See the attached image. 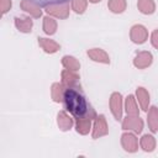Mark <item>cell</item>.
Instances as JSON below:
<instances>
[{"mask_svg":"<svg viewBox=\"0 0 158 158\" xmlns=\"http://www.w3.org/2000/svg\"><path fill=\"white\" fill-rule=\"evenodd\" d=\"M109 7L114 12H122L126 7V2H125V0H110Z\"/></svg>","mask_w":158,"mask_h":158,"instance_id":"obj_20","label":"cell"},{"mask_svg":"<svg viewBox=\"0 0 158 158\" xmlns=\"http://www.w3.org/2000/svg\"><path fill=\"white\" fill-rule=\"evenodd\" d=\"M58 125H59L60 130L65 131V130H69L72 127L73 122H72V118L64 111H62V112L58 114Z\"/></svg>","mask_w":158,"mask_h":158,"instance_id":"obj_12","label":"cell"},{"mask_svg":"<svg viewBox=\"0 0 158 158\" xmlns=\"http://www.w3.org/2000/svg\"><path fill=\"white\" fill-rule=\"evenodd\" d=\"M11 6V1L10 0H1V11L2 14H5Z\"/></svg>","mask_w":158,"mask_h":158,"instance_id":"obj_26","label":"cell"},{"mask_svg":"<svg viewBox=\"0 0 158 158\" xmlns=\"http://www.w3.org/2000/svg\"><path fill=\"white\" fill-rule=\"evenodd\" d=\"M43 28H44V32L48 33V35L54 33L56 32V22H54V20H52L49 17H44Z\"/></svg>","mask_w":158,"mask_h":158,"instance_id":"obj_22","label":"cell"},{"mask_svg":"<svg viewBox=\"0 0 158 158\" xmlns=\"http://www.w3.org/2000/svg\"><path fill=\"white\" fill-rule=\"evenodd\" d=\"M123 130H133L135 132H141L143 122L139 117H127L122 123Z\"/></svg>","mask_w":158,"mask_h":158,"instance_id":"obj_2","label":"cell"},{"mask_svg":"<svg viewBox=\"0 0 158 158\" xmlns=\"http://www.w3.org/2000/svg\"><path fill=\"white\" fill-rule=\"evenodd\" d=\"M121 142H122V146H123V148L126 151H128V152L137 151V139H136V137L133 135H131V133L122 135Z\"/></svg>","mask_w":158,"mask_h":158,"instance_id":"obj_6","label":"cell"},{"mask_svg":"<svg viewBox=\"0 0 158 158\" xmlns=\"http://www.w3.org/2000/svg\"><path fill=\"white\" fill-rule=\"evenodd\" d=\"M152 63V56L148 52H141L135 58V65L138 68H146Z\"/></svg>","mask_w":158,"mask_h":158,"instance_id":"obj_7","label":"cell"},{"mask_svg":"<svg viewBox=\"0 0 158 158\" xmlns=\"http://www.w3.org/2000/svg\"><path fill=\"white\" fill-rule=\"evenodd\" d=\"M131 38L133 42L136 43H143L147 38V31L143 26L141 25H136L132 27V31H131Z\"/></svg>","mask_w":158,"mask_h":158,"instance_id":"obj_3","label":"cell"},{"mask_svg":"<svg viewBox=\"0 0 158 158\" xmlns=\"http://www.w3.org/2000/svg\"><path fill=\"white\" fill-rule=\"evenodd\" d=\"M63 65L65 67V68H68V69H70V70H77V69H79V63L77 62V59L75 58H73V57H68V56H65V57H63Z\"/></svg>","mask_w":158,"mask_h":158,"instance_id":"obj_21","label":"cell"},{"mask_svg":"<svg viewBox=\"0 0 158 158\" xmlns=\"http://www.w3.org/2000/svg\"><path fill=\"white\" fill-rule=\"evenodd\" d=\"M37 5L41 6H52V5H60V4H67L68 0H33Z\"/></svg>","mask_w":158,"mask_h":158,"instance_id":"obj_24","label":"cell"},{"mask_svg":"<svg viewBox=\"0 0 158 158\" xmlns=\"http://www.w3.org/2000/svg\"><path fill=\"white\" fill-rule=\"evenodd\" d=\"M21 5H22V9H23L25 11L31 12L35 17H38V16L41 15V10L38 9L40 5H37L33 0H23Z\"/></svg>","mask_w":158,"mask_h":158,"instance_id":"obj_8","label":"cell"},{"mask_svg":"<svg viewBox=\"0 0 158 158\" xmlns=\"http://www.w3.org/2000/svg\"><path fill=\"white\" fill-rule=\"evenodd\" d=\"M152 43L156 48H158V31H154L152 33Z\"/></svg>","mask_w":158,"mask_h":158,"instance_id":"obj_27","label":"cell"},{"mask_svg":"<svg viewBox=\"0 0 158 158\" xmlns=\"http://www.w3.org/2000/svg\"><path fill=\"white\" fill-rule=\"evenodd\" d=\"M138 9L143 14H152L154 11V2L152 0H139Z\"/></svg>","mask_w":158,"mask_h":158,"instance_id":"obj_16","label":"cell"},{"mask_svg":"<svg viewBox=\"0 0 158 158\" xmlns=\"http://www.w3.org/2000/svg\"><path fill=\"white\" fill-rule=\"evenodd\" d=\"M90 128V118L89 117H80L77 118V131L85 135L89 132Z\"/></svg>","mask_w":158,"mask_h":158,"instance_id":"obj_13","label":"cell"},{"mask_svg":"<svg viewBox=\"0 0 158 158\" xmlns=\"http://www.w3.org/2000/svg\"><path fill=\"white\" fill-rule=\"evenodd\" d=\"M107 133V126H106V122H105V118L102 115H100L99 117H96V121H95V125H94V133H93V137L94 138H98L102 135H106Z\"/></svg>","mask_w":158,"mask_h":158,"instance_id":"obj_4","label":"cell"},{"mask_svg":"<svg viewBox=\"0 0 158 158\" xmlns=\"http://www.w3.org/2000/svg\"><path fill=\"white\" fill-rule=\"evenodd\" d=\"M62 94H64L63 86L59 85V84H54L53 88H52V96H53V100H54V101H60V100H63Z\"/></svg>","mask_w":158,"mask_h":158,"instance_id":"obj_23","label":"cell"},{"mask_svg":"<svg viewBox=\"0 0 158 158\" xmlns=\"http://www.w3.org/2000/svg\"><path fill=\"white\" fill-rule=\"evenodd\" d=\"M110 106H111V111L114 114V116L116 117V120L121 118V95L115 93L111 96L110 100Z\"/></svg>","mask_w":158,"mask_h":158,"instance_id":"obj_5","label":"cell"},{"mask_svg":"<svg viewBox=\"0 0 158 158\" xmlns=\"http://www.w3.org/2000/svg\"><path fill=\"white\" fill-rule=\"evenodd\" d=\"M16 27L22 32H30L32 27V20L30 17H16L15 19Z\"/></svg>","mask_w":158,"mask_h":158,"instance_id":"obj_9","label":"cell"},{"mask_svg":"<svg viewBox=\"0 0 158 158\" xmlns=\"http://www.w3.org/2000/svg\"><path fill=\"white\" fill-rule=\"evenodd\" d=\"M38 42H40V44L42 46V48H43L46 52H49V53H53V52H56V51L59 48V46H58L56 42L49 41V40H46V38H38Z\"/></svg>","mask_w":158,"mask_h":158,"instance_id":"obj_14","label":"cell"},{"mask_svg":"<svg viewBox=\"0 0 158 158\" xmlns=\"http://www.w3.org/2000/svg\"><path fill=\"white\" fill-rule=\"evenodd\" d=\"M148 125L151 127V130L153 132H157L158 131V109L156 106L151 107V111H149V115H148Z\"/></svg>","mask_w":158,"mask_h":158,"instance_id":"obj_11","label":"cell"},{"mask_svg":"<svg viewBox=\"0 0 158 158\" xmlns=\"http://www.w3.org/2000/svg\"><path fill=\"white\" fill-rule=\"evenodd\" d=\"M141 146L144 151H153L154 149V146H156V141H154V137L149 136V135H146L142 137L141 139Z\"/></svg>","mask_w":158,"mask_h":158,"instance_id":"obj_17","label":"cell"},{"mask_svg":"<svg viewBox=\"0 0 158 158\" xmlns=\"http://www.w3.org/2000/svg\"><path fill=\"white\" fill-rule=\"evenodd\" d=\"M137 96H138V100L141 102V106L143 110H147V104L149 101V96H148V93L143 89V88H138L137 89Z\"/></svg>","mask_w":158,"mask_h":158,"instance_id":"obj_19","label":"cell"},{"mask_svg":"<svg viewBox=\"0 0 158 158\" xmlns=\"http://www.w3.org/2000/svg\"><path fill=\"white\" fill-rule=\"evenodd\" d=\"M88 56H90V57H91L94 60H96V62H104V63H109V62H110L107 54H106L104 51L98 49V48H94V49L89 51V52H88Z\"/></svg>","mask_w":158,"mask_h":158,"instance_id":"obj_10","label":"cell"},{"mask_svg":"<svg viewBox=\"0 0 158 158\" xmlns=\"http://www.w3.org/2000/svg\"><path fill=\"white\" fill-rule=\"evenodd\" d=\"M62 77H63V83H64V84H67V85H69V86H77L78 79H79L78 75L73 74L72 72L64 70L63 74H62Z\"/></svg>","mask_w":158,"mask_h":158,"instance_id":"obj_15","label":"cell"},{"mask_svg":"<svg viewBox=\"0 0 158 158\" xmlns=\"http://www.w3.org/2000/svg\"><path fill=\"white\" fill-rule=\"evenodd\" d=\"M86 7V1L85 0H73V9L75 12L81 14Z\"/></svg>","mask_w":158,"mask_h":158,"instance_id":"obj_25","label":"cell"},{"mask_svg":"<svg viewBox=\"0 0 158 158\" xmlns=\"http://www.w3.org/2000/svg\"><path fill=\"white\" fill-rule=\"evenodd\" d=\"M126 111L128 115H132V116H137L138 114V110H137V106H136V102H135V99L132 95L127 96V100H126Z\"/></svg>","mask_w":158,"mask_h":158,"instance_id":"obj_18","label":"cell"},{"mask_svg":"<svg viewBox=\"0 0 158 158\" xmlns=\"http://www.w3.org/2000/svg\"><path fill=\"white\" fill-rule=\"evenodd\" d=\"M63 102L67 111H69L75 118L80 117H94L95 112L91 109L90 104H88L84 94L78 89V86H69L64 90Z\"/></svg>","mask_w":158,"mask_h":158,"instance_id":"obj_1","label":"cell"},{"mask_svg":"<svg viewBox=\"0 0 158 158\" xmlns=\"http://www.w3.org/2000/svg\"><path fill=\"white\" fill-rule=\"evenodd\" d=\"M91 2H98V1H100V0H90Z\"/></svg>","mask_w":158,"mask_h":158,"instance_id":"obj_28","label":"cell"}]
</instances>
